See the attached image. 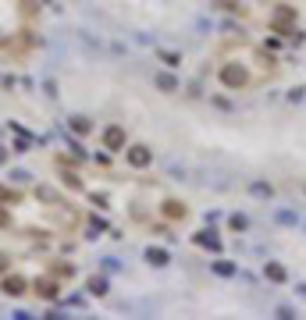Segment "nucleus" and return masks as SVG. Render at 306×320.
Listing matches in <instances>:
<instances>
[{
  "label": "nucleus",
  "mask_w": 306,
  "mask_h": 320,
  "mask_svg": "<svg viewBox=\"0 0 306 320\" xmlns=\"http://www.w3.org/2000/svg\"><path fill=\"white\" fill-rule=\"evenodd\" d=\"M82 210L50 192H25L0 185V228L18 235H75Z\"/></svg>",
  "instance_id": "1"
},
{
  "label": "nucleus",
  "mask_w": 306,
  "mask_h": 320,
  "mask_svg": "<svg viewBox=\"0 0 306 320\" xmlns=\"http://www.w3.org/2000/svg\"><path fill=\"white\" fill-rule=\"evenodd\" d=\"M278 75V61L249 39H224L214 50V78L221 89L249 93Z\"/></svg>",
  "instance_id": "2"
},
{
  "label": "nucleus",
  "mask_w": 306,
  "mask_h": 320,
  "mask_svg": "<svg viewBox=\"0 0 306 320\" xmlns=\"http://www.w3.org/2000/svg\"><path fill=\"white\" fill-rule=\"evenodd\" d=\"M224 8L253 29H267L274 36H292L299 25V11L292 0H224Z\"/></svg>",
  "instance_id": "3"
},
{
  "label": "nucleus",
  "mask_w": 306,
  "mask_h": 320,
  "mask_svg": "<svg viewBox=\"0 0 306 320\" xmlns=\"http://www.w3.org/2000/svg\"><path fill=\"white\" fill-rule=\"evenodd\" d=\"M40 25V0H0V54H25Z\"/></svg>",
  "instance_id": "4"
}]
</instances>
